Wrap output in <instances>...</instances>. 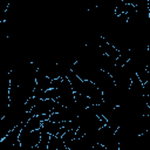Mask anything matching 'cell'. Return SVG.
<instances>
[{"label": "cell", "mask_w": 150, "mask_h": 150, "mask_svg": "<svg viewBox=\"0 0 150 150\" xmlns=\"http://www.w3.org/2000/svg\"><path fill=\"white\" fill-rule=\"evenodd\" d=\"M36 88L38 90H42V91H47L49 89H52V79H49L41 68H38L36 70Z\"/></svg>", "instance_id": "4"}, {"label": "cell", "mask_w": 150, "mask_h": 150, "mask_svg": "<svg viewBox=\"0 0 150 150\" xmlns=\"http://www.w3.org/2000/svg\"><path fill=\"white\" fill-rule=\"evenodd\" d=\"M57 150H69V148L68 146H66V145H62L61 148H59Z\"/></svg>", "instance_id": "9"}, {"label": "cell", "mask_w": 150, "mask_h": 150, "mask_svg": "<svg viewBox=\"0 0 150 150\" xmlns=\"http://www.w3.org/2000/svg\"><path fill=\"white\" fill-rule=\"evenodd\" d=\"M56 101L54 100H38L34 108L30 110L34 116H40V115H52L54 108L56 107Z\"/></svg>", "instance_id": "3"}, {"label": "cell", "mask_w": 150, "mask_h": 150, "mask_svg": "<svg viewBox=\"0 0 150 150\" xmlns=\"http://www.w3.org/2000/svg\"><path fill=\"white\" fill-rule=\"evenodd\" d=\"M40 139H41V129L34 130V131H26L22 129L19 136V142L21 143V145L28 146V148L38 146L40 143Z\"/></svg>", "instance_id": "1"}, {"label": "cell", "mask_w": 150, "mask_h": 150, "mask_svg": "<svg viewBox=\"0 0 150 150\" xmlns=\"http://www.w3.org/2000/svg\"><path fill=\"white\" fill-rule=\"evenodd\" d=\"M76 138V130H67L64 132V135L62 136V141L64 142L66 146H68V144Z\"/></svg>", "instance_id": "7"}, {"label": "cell", "mask_w": 150, "mask_h": 150, "mask_svg": "<svg viewBox=\"0 0 150 150\" xmlns=\"http://www.w3.org/2000/svg\"><path fill=\"white\" fill-rule=\"evenodd\" d=\"M23 128H25V124L21 123L19 125H16L12 131H9L7 134V136L1 139L0 150H12L13 146L19 142V136H20V132Z\"/></svg>", "instance_id": "2"}, {"label": "cell", "mask_w": 150, "mask_h": 150, "mask_svg": "<svg viewBox=\"0 0 150 150\" xmlns=\"http://www.w3.org/2000/svg\"><path fill=\"white\" fill-rule=\"evenodd\" d=\"M144 100H145L146 105L150 108V94H149V95H144Z\"/></svg>", "instance_id": "8"}, {"label": "cell", "mask_w": 150, "mask_h": 150, "mask_svg": "<svg viewBox=\"0 0 150 150\" xmlns=\"http://www.w3.org/2000/svg\"><path fill=\"white\" fill-rule=\"evenodd\" d=\"M62 145H66L64 142L62 141V137L50 136V141H49V144H48V150H57Z\"/></svg>", "instance_id": "6"}, {"label": "cell", "mask_w": 150, "mask_h": 150, "mask_svg": "<svg viewBox=\"0 0 150 150\" xmlns=\"http://www.w3.org/2000/svg\"><path fill=\"white\" fill-rule=\"evenodd\" d=\"M42 129H43L45 131H47L49 135H52V136H57L59 132H60L61 129H62V124H61V123L50 122L49 120H47V121H45V122L42 123Z\"/></svg>", "instance_id": "5"}]
</instances>
